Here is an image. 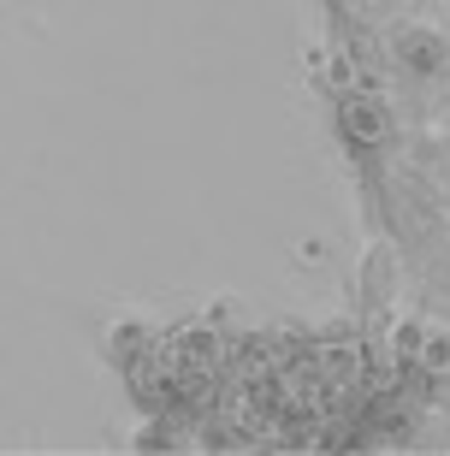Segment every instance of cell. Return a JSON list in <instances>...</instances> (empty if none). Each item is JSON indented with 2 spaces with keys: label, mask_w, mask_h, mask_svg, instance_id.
<instances>
[{
  "label": "cell",
  "mask_w": 450,
  "mask_h": 456,
  "mask_svg": "<svg viewBox=\"0 0 450 456\" xmlns=\"http://www.w3.org/2000/svg\"><path fill=\"white\" fill-rule=\"evenodd\" d=\"M344 136H350L356 149H380L385 142V113L367 102V95H350V102H344Z\"/></svg>",
  "instance_id": "cell-1"
},
{
  "label": "cell",
  "mask_w": 450,
  "mask_h": 456,
  "mask_svg": "<svg viewBox=\"0 0 450 456\" xmlns=\"http://www.w3.org/2000/svg\"><path fill=\"white\" fill-rule=\"evenodd\" d=\"M403 60H409L415 71H433L438 66V48H427V36H409V42H403Z\"/></svg>",
  "instance_id": "cell-2"
}]
</instances>
